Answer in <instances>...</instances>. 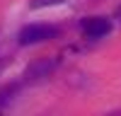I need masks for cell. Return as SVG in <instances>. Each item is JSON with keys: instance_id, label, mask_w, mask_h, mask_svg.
<instances>
[{"instance_id": "277c9868", "label": "cell", "mask_w": 121, "mask_h": 116, "mask_svg": "<svg viewBox=\"0 0 121 116\" xmlns=\"http://www.w3.org/2000/svg\"><path fill=\"white\" fill-rule=\"evenodd\" d=\"M65 0H29V7L32 10H41V7H51V5H60Z\"/></svg>"}, {"instance_id": "7a4b0ae2", "label": "cell", "mask_w": 121, "mask_h": 116, "mask_svg": "<svg viewBox=\"0 0 121 116\" xmlns=\"http://www.w3.org/2000/svg\"><path fill=\"white\" fill-rule=\"evenodd\" d=\"M56 68H58V58H41V61L29 63L22 77L27 82H41V80H46V77H51L56 73Z\"/></svg>"}, {"instance_id": "6da1fadb", "label": "cell", "mask_w": 121, "mask_h": 116, "mask_svg": "<svg viewBox=\"0 0 121 116\" xmlns=\"http://www.w3.org/2000/svg\"><path fill=\"white\" fill-rule=\"evenodd\" d=\"M58 36V29L51 27V24H29L19 32V44L22 46H34V44H41V41H48V39H56Z\"/></svg>"}, {"instance_id": "3957f363", "label": "cell", "mask_w": 121, "mask_h": 116, "mask_svg": "<svg viewBox=\"0 0 121 116\" xmlns=\"http://www.w3.org/2000/svg\"><path fill=\"white\" fill-rule=\"evenodd\" d=\"M112 32V22L107 17H92V19H85L82 22V34L85 39H102Z\"/></svg>"}, {"instance_id": "5b68a950", "label": "cell", "mask_w": 121, "mask_h": 116, "mask_svg": "<svg viewBox=\"0 0 121 116\" xmlns=\"http://www.w3.org/2000/svg\"><path fill=\"white\" fill-rule=\"evenodd\" d=\"M15 92H17V87H15V85H12V87H5V90L0 92V106L7 104L10 99H12V94H15Z\"/></svg>"}]
</instances>
